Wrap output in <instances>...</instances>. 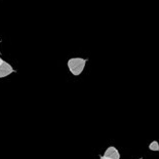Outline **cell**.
Returning <instances> with one entry per match:
<instances>
[{"label":"cell","mask_w":159,"mask_h":159,"mask_svg":"<svg viewBox=\"0 0 159 159\" xmlns=\"http://www.w3.org/2000/svg\"><path fill=\"white\" fill-rule=\"evenodd\" d=\"M149 149L151 151H155V152H159V143L157 141H153L152 143L149 145Z\"/></svg>","instance_id":"4"},{"label":"cell","mask_w":159,"mask_h":159,"mask_svg":"<svg viewBox=\"0 0 159 159\" xmlns=\"http://www.w3.org/2000/svg\"><path fill=\"white\" fill-rule=\"evenodd\" d=\"M87 63L86 59H82V57H71L67 62V66H68L69 71L71 74L74 76H79L81 73L83 72L85 65Z\"/></svg>","instance_id":"1"},{"label":"cell","mask_w":159,"mask_h":159,"mask_svg":"<svg viewBox=\"0 0 159 159\" xmlns=\"http://www.w3.org/2000/svg\"><path fill=\"white\" fill-rule=\"evenodd\" d=\"M139 159H143V158H139Z\"/></svg>","instance_id":"7"},{"label":"cell","mask_w":159,"mask_h":159,"mask_svg":"<svg viewBox=\"0 0 159 159\" xmlns=\"http://www.w3.org/2000/svg\"><path fill=\"white\" fill-rule=\"evenodd\" d=\"M2 62H3V60H2V59H1V57H0V64H1V63H2Z\"/></svg>","instance_id":"6"},{"label":"cell","mask_w":159,"mask_h":159,"mask_svg":"<svg viewBox=\"0 0 159 159\" xmlns=\"http://www.w3.org/2000/svg\"><path fill=\"white\" fill-rule=\"evenodd\" d=\"M13 72H15V69L12 68L11 64H8L5 61H3L0 64V78H4V77L11 75Z\"/></svg>","instance_id":"2"},{"label":"cell","mask_w":159,"mask_h":159,"mask_svg":"<svg viewBox=\"0 0 159 159\" xmlns=\"http://www.w3.org/2000/svg\"><path fill=\"white\" fill-rule=\"evenodd\" d=\"M104 156L110 159H120V152L118 151V149L114 146H110L106 149L104 153Z\"/></svg>","instance_id":"3"},{"label":"cell","mask_w":159,"mask_h":159,"mask_svg":"<svg viewBox=\"0 0 159 159\" xmlns=\"http://www.w3.org/2000/svg\"><path fill=\"white\" fill-rule=\"evenodd\" d=\"M0 53H1V52H0Z\"/></svg>","instance_id":"8"},{"label":"cell","mask_w":159,"mask_h":159,"mask_svg":"<svg viewBox=\"0 0 159 159\" xmlns=\"http://www.w3.org/2000/svg\"><path fill=\"white\" fill-rule=\"evenodd\" d=\"M100 159H110V158H107V157H105L104 155H100Z\"/></svg>","instance_id":"5"}]
</instances>
